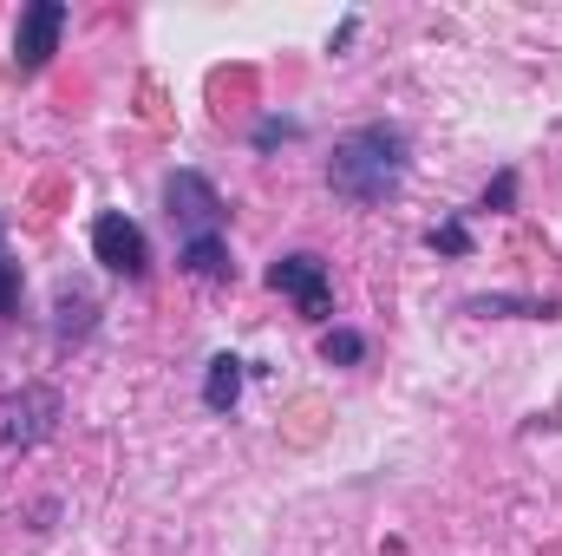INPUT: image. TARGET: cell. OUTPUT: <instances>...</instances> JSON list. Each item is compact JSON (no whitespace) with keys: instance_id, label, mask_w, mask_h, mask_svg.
Returning a JSON list of instances; mask_svg holds the SVG:
<instances>
[{"instance_id":"1","label":"cell","mask_w":562,"mask_h":556,"mask_svg":"<svg viewBox=\"0 0 562 556\" xmlns=\"http://www.w3.org/2000/svg\"><path fill=\"white\" fill-rule=\"evenodd\" d=\"M406 170H413V138H406V125L373 119V125H353V132L334 138L327 190H334L340 203H353V210H380V203L400 197Z\"/></svg>"},{"instance_id":"2","label":"cell","mask_w":562,"mask_h":556,"mask_svg":"<svg viewBox=\"0 0 562 556\" xmlns=\"http://www.w3.org/2000/svg\"><path fill=\"white\" fill-rule=\"evenodd\" d=\"M164 216H170L177 243H196V236H223L229 203H223V190L203 170H170L164 177Z\"/></svg>"},{"instance_id":"3","label":"cell","mask_w":562,"mask_h":556,"mask_svg":"<svg viewBox=\"0 0 562 556\" xmlns=\"http://www.w3.org/2000/svg\"><path fill=\"white\" fill-rule=\"evenodd\" d=\"M66 26H72V7L66 0H26L20 20H13V73L20 79H40L53 66V53H59Z\"/></svg>"},{"instance_id":"4","label":"cell","mask_w":562,"mask_h":556,"mask_svg":"<svg viewBox=\"0 0 562 556\" xmlns=\"http://www.w3.org/2000/svg\"><path fill=\"white\" fill-rule=\"evenodd\" d=\"M269 288L288 294L307 321H334V269L314 256V249H288L269 263Z\"/></svg>"},{"instance_id":"5","label":"cell","mask_w":562,"mask_h":556,"mask_svg":"<svg viewBox=\"0 0 562 556\" xmlns=\"http://www.w3.org/2000/svg\"><path fill=\"white\" fill-rule=\"evenodd\" d=\"M92 263H105V276L119 281H150V236L125 210L92 216Z\"/></svg>"},{"instance_id":"6","label":"cell","mask_w":562,"mask_h":556,"mask_svg":"<svg viewBox=\"0 0 562 556\" xmlns=\"http://www.w3.org/2000/svg\"><path fill=\"white\" fill-rule=\"evenodd\" d=\"M53 425H59V393L53 387H20V393H7L0 400V445L13 452H26V445H40V438H53Z\"/></svg>"},{"instance_id":"7","label":"cell","mask_w":562,"mask_h":556,"mask_svg":"<svg viewBox=\"0 0 562 556\" xmlns=\"http://www.w3.org/2000/svg\"><path fill=\"white\" fill-rule=\"evenodd\" d=\"M177 269L196 281H236V263H229V243L223 236H196V243H177Z\"/></svg>"},{"instance_id":"8","label":"cell","mask_w":562,"mask_h":556,"mask_svg":"<svg viewBox=\"0 0 562 556\" xmlns=\"http://www.w3.org/2000/svg\"><path fill=\"white\" fill-rule=\"evenodd\" d=\"M99 327V301L79 288V281H59V321H53V334H59V347H79L86 334Z\"/></svg>"},{"instance_id":"9","label":"cell","mask_w":562,"mask_h":556,"mask_svg":"<svg viewBox=\"0 0 562 556\" xmlns=\"http://www.w3.org/2000/svg\"><path fill=\"white\" fill-rule=\"evenodd\" d=\"M236 400H243V360L236 354H216L203 367V407L210 413H236Z\"/></svg>"},{"instance_id":"10","label":"cell","mask_w":562,"mask_h":556,"mask_svg":"<svg viewBox=\"0 0 562 556\" xmlns=\"http://www.w3.org/2000/svg\"><path fill=\"white\" fill-rule=\"evenodd\" d=\"M464 314H524V321H557L562 301H530V294H471Z\"/></svg>"},{"instance_id":"11","label":"cell","mask_w":562,"mask_h":556,"mask_svg":"<svg viewBox=\"0 0 562 556\" xmlns=\"http://www.w3.org/2000/svg\"><path fill=\"white\" fill-rule=\"evenodd\" d=\"M321 360H327V367H360V360H367V334L327 327V334H321Z\"/></svg>"},{"instance_id":"12","label":"cell","mask_w":562,"mask_h":556,"mask_svg":"<svg viewBox=\"0 0 562 556\" xmlns=\"http://www.w3.org/2000/svg\"><path fill=\"white\" fill-rule=\"evenodd\" d=\"M20 301H26V276H20V263H13V249H7V230H0V321H13Z\"/></svg>"},{"instance_id":"13","label":"cell","mask_w":562,"mask_h":556,"mask_svg":"<svg viewBox=\"0 0 562 556\" xmlns=\"http://www.w3.org/2000/svg\"><path fill=\"white\" fill-rule=\"evenodd\" d=\"M425 249H438V256H471V230H464V216H445L438 230H425Z\"/></svg>"},{"instance_id":"14","label":"cell","mask_w":562,"mask_h":556,"mask_svg":"<svg viewBox=\"0 0 562 556\" xmlns=\"http://www.w3.org/2000/svg\"><path fill=\"white\" fill-rule=\"evenodd\" d=\"M301 132H307V125H301V119H276V112H269V119H262V125H256V151H276V144L301 138Z\"/></svg>"},{"instance_id":"15","label":"cell","mask_w":562,"mask_h":556,"mask_svg":"<svg viewBox=\"0 0 562 556\" xmlns=\"http://www.w3.org/2000/svg\"><path fill=\"white\" fill-rule=\"evenodd\" d=\"M510 203H517V170H497V184H484L477 210H510Z\"/></svg>"}]
</instances>
